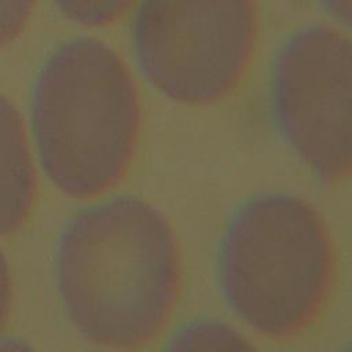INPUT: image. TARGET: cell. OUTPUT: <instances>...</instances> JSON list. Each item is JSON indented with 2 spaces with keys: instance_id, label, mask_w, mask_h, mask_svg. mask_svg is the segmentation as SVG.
Here are the masks:
<instances>
[{
  "instance_id": "3957f363",
  "label": "cell",
  "mask_w": 352,
  "mask_h": 352,
  "mask_svg": "<svg viewBox=\"0 0 352 352\" xmlns=\"http://www.w3.org/2000/svg\"><path fill=\"white\" fill-rule=\"evenodd\" d=\"M219 272L232 311L256 331L285 338L324 307L334 276L333 248L309 204L289 194H261L228 223Z\"/></svg>"
},
{
  "instance_id": "ba28073f",
  "label": "cell",
  "mask_w": 352,
  "mask_h": 352,
  "mask_svg": "<svg viewBox=\"0 0 352 352\" xmlns=\"http://www.w3.org/2000/svg\"><path fill=\"white\" fill-rule=\"evenodd\" d=\"M59 12L84 28H104L133 10L138 0H52Z\"/></svg>"
},
{
  "instance_id": "8fae6325",
  "label": "cell",
  "mask_w": 352,
  "mask_h": 352,
  "mask_svg": "<svg viewBox=\"0 0 352 352\" xmlns=\"http://www.w3.org/2000/svg\"><path fill=\"white\" fill-rule=\"evenodd\" d=\"M11 302V279L3 253L0 252V330L6 322Z\"/></svg>"
},
{
  "instance_id": "52a82bcc",
  "label": "cell",
  "mask_w": 352,
  "mask_h": 352,
  "mask_svg": "<svg viewBox=\"0 0 352 352\" xmlns=\"http://www.w3.org/2000/svg\"><path fill=\"white\" fill-rule=\"evenodd\" d=\"M164 352H257L234 327L214 319H199L180 327Z\"/></svg>"
},
{
  "instance_id": "7a4b0ae2",
  "label": "cell",
  "mask_w": 352,
  "mask_h": 352,
  "mask_svg": "<svg viewBox=\"0 0 352 352\" xmlns=\"http://www.w3.org/2000/svg\"><path fill=\"white\" fill-rule=\"evenodd\" d=\"M140 91L121 54L95 37L60 44L32 95V126L47 176L65 194L98 195L126 172L140 133Z\"/></svg>"
},
{
  "instance_id": "277c9868",
  "label": "cell",
  "mask_w": 352,
  "mask_h": 352,
  "mask_svg": "<svg viewBox=\"0 0 352 352\" xmlns=\"http://www.w3.org/2000/svg\"><path fill=\"white\" fill-rule=\"evenodd\" d=\"M258 34L256 0H138L131 26L143 78L187 106L217 103L238 89Z\"/></svg>"
},
{
  "instance_id": "5b68a950",
  "label": "cell",
  "mask_w": 352,
  "mask_h": 352,
  "mask_svg": "<svg viewBox=\"0 0 352 352\" xmlns=\"http://www.w3.org/2000/svg\"><path fill=\"white\" fill-rule=\"evenodd\" d=\"M351 76L348 29L333 22L298 29L272 66L271 109L278 131L327 183L351 172Z\"/></svg>"
},
{
  "instance_id": "9c48e42d",
  "label": "cell",
  "mask_w": 352,
  "mask_h": 352,
  "mask_svg": "<svg viewBox=\"0 0 352 352\" xmlns=\"http://www.w3.org/2000/svg\"><path fill=\"white\" fill-rule=\"evenodd\" d=\"M36 0H0V47L12 41L25 28Z\"/></svg>"
},
{
  "instance_id": "7c38bea8",
  "label": "cell",
  "mask_w": 352,
  "mask_h": 352,
  "mask_svg": "<svg viewBox=\"0 0 352 352\" xmlns=\"http://www.w3.org/2000/svg\"><path fill=\"white\" fill-rule=\"evenodd\" d=\"M0 352H34V351L22 340L6 338L0 341Z\"/></svg>"
},
{
  "instance_id": "30bf717a",
  "label": "cell",
  "mask_w": 352,
  "mask_h": 352,
  "mask_svg": "<svg viewBox=\"0 0 352 352\" xmlns=\"http://www.w3.org/2000/svg\"><path fill=\"white\" fill-rule=\"evenodd\" d=\"M318 3L329 15L330 22L349 29L352 16V0H318Z\"/></svg>"
},
{
  "instance_id": "4fadbf2b",
  "label": "cell",
  "mask_w": 352,
  "mask_h": 352,
  "mask_svg": "<svg viewBox=\"0 0 352 352\" xmlns=\"http://www.w3.org/2000/svg\"><path fill=\"white\" fill-rule=\"evenodd\" d=\"M345 352H348V351H345Z\"/></svg>"
},
{
  "instance_id": "8992f818",
  "label": "cell",
  "mask_w": 352,
  "mask_h": 352,
  "mask_svg": "<svg viewBox=\"0 0 352 352\" xmlns=\"http://www.w3.org/2000/svg\"><path fill=\"white\" fill-rule=\"evenodd\" d=\"M36 190L22 118L0 95V234L16 231L30 210Z\"/></svg>"
},
{
  "instance_id": "6da1fadb",
  "label": "cell",
  "mask_w": 352,
  "mask_h": 352,
  "mask_svg": "<svg viewBox=\"0 0 352 352\" xmlns=\"http://www.w3.org/2000/svg\"><path fill=\"white\" fill-rule=\"evenodd\" d=\"M55 272L74 327L94 344L114 349L154 338L180 289L172 227L154 206L133 197L77 213L59 236Z\"/></svg>"
}]
</instances>
